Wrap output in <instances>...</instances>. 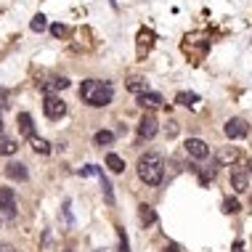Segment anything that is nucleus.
Returning <instances> with one entry per match:
<instances>
[{
	"mask_svg": "<svg viewBox=\"0 0 252 252\" xmlns=\"http://www.w3.org/2000/svg\"><path fill=\"white\" fill-rule=\"evenodd\" d=\"M223 130H226V135H228L231 141H234V138H244V135L250 133V125H247L242 117H231V120L226 122V127H223Z\"/></svg>",
	"mask_w": 252,
	"mask_h": 252,
	"instance_id": "obj_4",
	"label": "nucleus"
},
{
	"mask_svg": "<svg viewBox=\"0 0 252 252\" xmlns=\"http://www.w3.org/2000/svg\"><path fill=\"white\" fill-rule=\"evenodd\" d=\"M5 175H8L11 181H27L30 178L27 165H22V162H8V165H5Z\"/></svg>",
	"mask_w": 252,
	"mask_h": 252,
	"instance_id": "obj_9",
	"label": "nucleus"
},
{
	"mask_svg": "<svg viewBox=\"0 0 252 252\" xmlns=\"http://www.w3.org/2000/svg\"><path fill=\"white\" fill-rule=\"evenodd\" d=\"M66 85H69V80H66V77H56V80L51 83V88H59V91H64Z\"/></svg>",
	"mask_w": 252,
	"mask_h": 252,
	"instance_id": "obj_25",
	"label": "nucleus"
},
{
	"mask_svg": "<svg viewBox=\"0 0 252 252\" xmlns=\"http://www.w3.org/2000/svg\"><path fill=\"white\" fill-rule=\"evenodd\" d=\"M138 218H141L144 226H152V223L157 220V213H154V207H149V204H141V207H138Z\"/></svg>",
	"mask_w": 252,
	"mask_h": 252,
	"instance_id": "obj_15",
	"label": "nucleus"
},
{
	"mask_svg": "<svg viewBox=\"0 0 252 252\" xmlns=\"http://www.w3.org/2000/svg\"><path fill=\"white\" fill-rule=\"evenodd\" d=\"M162 252H181V247H178V244H167V247L162 250Z\"/></svg>",
	"mask_w": 252,
	"mask_h": 252,
	"instance_id": "obj_29",
	"label": "nucleus"
},
{
	"mask_svg": "<svg viewBox=\"0 0 252 252\" xmlns=\"http://www.w3.org/2000/svg\"><path fill=\"white\" fill-rule=\"evenodd\" d=\"M0 226H3V218H0Z\"/></svg>",
	"mask_w": 252,
	"mask_h": 252,
	"instance_id": "obj_33",
	"label": "nucleus"
},
{
	"mask_svg": "<svg viewBox=\"0 0 252 252\" xmlns=\"http://www.w3.org/2000/svg\"><path fill=\"white\" fill-rule=\"evenodd\" d=\"M80 173H83V175H98V178L104 175V173H101V170H98L96 165H88V167H83V170H80Z\"/></svg>",
	"mask_w": 252,
	"mask_h": 252,
	"instance_id": "obj_24",
	"label": "nucleus"
},
{
	"mask_svg": "<svg viewBox=\"0 0 252 252\" xmlns=\"http://www.w3.org/2000/svg\"><path fill=\"white\" fill-rule=\"evenodd\" d=\"M101 186H104V194H106V199L109 202H114V194H112V183H109L104 175H101Z\"/></svg>",
	"mask_w": 252,
	"mask_h": 252,
	"instance_id": "obj_23",
	"label": "nucleus"
},
{
	"mask_svg": "<svg viewBox=\"0 0 252 252\" xmlns=\"http://www.w3.org/2000/svg\"><path fill=\"white\" fill-rule=\"evenodd\" d=\"M0 135H3V117H0Z\"/></svg>",
	"mask_w": 252,
	"mask_h": 252,
	"instance_id": "obj_32",
	"label": "nucleus"
},
{
	"mask_svg": "<svg viewBox=\"0 0 252 252\" xmlns=\"http://www.w3.org/2000/svg\"><path fill=\"white\" fill-rule=\"evenodd\" d=\"M120 252H127V239H125V234H120Z\"/></svg>",
	"mask_w": 252,
	"mask_h": 252,
	"instance_id": "obj_27",
	"label": "nucleus"
},
{
	"mask_svg": "<svg viewBox=\"0 0 252 252\" xmlns=\"http://www.w3.org/2000/svg\"><path fill=\"white\" fill-rule=\"evenodd\" d=\"M0 210L5 215H16V194H13V189L0 186Z\"/></svg>",
	"mask_w": 252,
	"mask_h": 252,
	"instance_id": "obj_7",
	"label": "nucleus"
},
{
	"mask_svg": "<svg viewBox=\"0 0 252 252\" xmlns=\"http://www.w3.org/2000/svg\"><path fill=\"white\" fill-rule=\"evenodd\" d=\"M186 154L194 157V159H207V157H210V146L204 144L202 138H189L186 141Z\"/></svg>",
	"mask_w": 252,
	"mask_h": 252,
	"instance_id": "obj_6",
	"label": "nucleus"
},
{
	"mask_svg": "<svg viewBox=\"0 0 252 252\" xmlns=\"http://www.w3.org/2000/svg\"><path fill=\"white\" fill-rule=\"evenodd\" d=\"M236 159H239V152H236L234 146L220 149V154H218V165H234Z\"/></svg>",
	"mask_w": 252,
	"mask_h": 252,
	"instance_id": "obj_13",
	"label": "nucleus"
},
{
	"mask_svg": "<svg viewBox=\"0 0 252 252\" xmlns=\"http://www.w3.org/2000/svg\"><path fill=\"white\" fill-rule=\"evenodd\" d=\"M157 130H159L157 117H154V114H144V117H141V122H138V138L149 141V138H154V135H157Z\"/></svg>",
	"mask_w": 252,
	"mask_h": 252,
	"instance_id": "obj_5",
	"label": "nucleus"
},
{
	"mask_svg": "<svg viewBox=\"0 0 252 252\" xmlns=\"http://www.w3.org/2000/svg\"><path fill=\"white\" fill-rule=\"evenodd\" d=\"M51 35H53V37H66V35H69V30H66L64 24H53V27H51Z\"/></svg>",
	"mask_w": 252,
	"mask_h": 252,
	"instance_id": "obj_22",
	"label": "nucleus"
},
{
	"mask_svg": "<svg viewBox=\"0 0 252 252\" xmlns=\"http://www.w3.org/2000/svg\"><path fill=\"white\" fill-rule=\"evenodd\" d=\"M234 252H244V244H242V242H236V244H234Z\"/></svg>",
	"mask_w": 252,
	"mask_h": 252,
	"instance_id": "obj_31",
	"label": "nucleus"
},
{
	"mask_svg": "<svg viewBox=\"0 0 252 252\" xmlns=\"http://www.w3.org/2000/svg\"><path fill=\"white\" fill-rule=\"evenodd\" d=\"M32 149H35L37 154H51L48 141H43V138H32Z\"/></svg>",
	"mask_w": 252,
	"mask_h": 252,
	"instance_id": "obj_20",
	"label": "nucleus"
},
{
	"mask_svg": "<svg viewBox=\"0 0 252 252\" xmlns=\"http://www.w3.org/2000/svg\"><path fill=\"white\" fill-rule=\"evenodd\" d=\"M106 167L112 170V173H122V170H125V159H122L120 154H106Z\"/></svg>",
	"mask_w": 252,
	"mask_h": 252,
	"instance_id": "obj_16",
	"label": "nucleus"
},
{
	"mask_svg": "<svg viewBox=\"0 0 252 252\" xmlns=\"http://www.w3.org/2000/svg\"><path fill=\"white\" fill-rule=\"evenodd\" d=\"M45 27H48V19H45L43 13H37V16L30 22V30H32V32H43Z\"/></svg>",
	"mask_w": 252,
	"mask_h": 252,
	"instance_id": "obj_19",
	"label": "nucleus"
},
{
	"mask_svg": "<svg viewBox=\"0 0 252 252\" xmlns=\"http://www.w3.org/2000/svg\"><path fill=\"white\" fill-rule=\"evenodd\" d=\"M196 101H199V96H196V93H186V91H181L178 96H175V104H181V106H194Z\"/></svg>",
	"mask_w": 252,
	"mask_h": 252,
	"instance_id": "obj_17",
	"label": "nucleus"
},
{
	"mask_svg": "<svg viewBox=\"0 0 252 252\" xmlns=\"http://www.w3.org/2000/svg\"><path fill=\"white\" fill-rule=\"evenodd\" d=\"M138 178L146 183V186H159L162 178H165V162H162V157L157 152H146L144 157L138 159Z\"/></svg>",
	"mask_w": 252,
	"mask_h": 252,
	"instance_id": "obj_2",
	"label": "nucleus"
},
{
	"mask_svg": "<svg viewBox=\"0 0 252 252\" xmlns=\"http://www.w3.org/2000/svg\"><path fill=\"white\" fill-rule=\"evenodd\" d=\"M80 98H83L88 106L101 109V106L112 104L114 88L109 85V83H101V80H85V83L80 85Z\"/></svg>",
	"mask_w": 252,
	"mask_h": 252,
	"instance_id": "obj_1",
	"label": "nucleus"
},
{
	"mask_svg": "<svg viewBox=\"0 0 252 252\" xmlns=\"http://www.w3.org/2000/svg\"><path fill=\"white\" fill-rule=\"evenodd\" d=\"M125 88H127L130 93H135V96H141V93H146V91H149L146 80H144V77H138V74H135V77H127Z\"/></svg>",
	"mask_w": 252,
	"mask_h": 252,
	"instance_id": "obj_11",
	"label": "nucleus"
},
{
	"mask_svg": "<svg viewBox=\"0 0 252 252\" xmlns=\"http://www.w3.org/2000/svg\"><path fill=\"white\" fill-rule=\"evenodd\" d=\"M231 189H234L236 194H244L250 189V178H247V173H242V170H234L231 173Z\"/></svg>",
	"mask_w": 252,
	"mask_h": 252,
	"instance_id": "obj_10",
	"label": "nucleus"
},
{
	"mask_svg": "<svg viewBox=\"0 0 252 252\" xmlns=\"http://www.w3.org/2000/svg\"><path fill=\"white\" fill-rule=\"evenodd\" d=\"M19 152V144L11 138V135H0V154L3 157H11V154H16Z\"/></svg>",
	"mask_w": 252,
	"mask_h": 252,
	"instance_id": "obj_14",
	"label": "nucleus"
},
{
	"mask_svg": "<svg viewBox=\"0 0 252 252\" xmlns=\"http://www.w3.org/2000/svg\"><path fill=\"white\" fill-rule=\"evenodd\" d=\"M19 130H22V135H27V138H35V125H32V117L27 112L19 114Z\"/></svg>",
	"mask_w": 252,
	"mask_h": 252,
	"instance_id": "obj_12",
	"label": "nucleus"
},
{
	"mask_svg": "<svg viewBox=\"0 0 252 252\" xmlns=\"http://www.w3.org/2000/svg\"><path fill=\"white\" fill-rule=\"evenodd\" d=\"M5 106H8V98H5V93L0 91V109H5Z\"/></svg>",
	"mask_w": 252,
	"mask_h": 252,
	"instance_id": "obj_30",
	"label": "nucleus"
},
{
	"mask_svg": "<svg viewBox=\"0 0 252 252\" xmlns=\"http://www.w3.org/2000/svg\"><path fill=\"white\" fill-rule=\"evenodd\" d=\"M167 135H175V133H178V122H167Z\"/></svg>",
	"mask_w": 252,
	"mask_h": 252,
	"instance_id": "obj_26",
	"label": "nucleus"
},
{
	"mask_svg": "<svg viewBox=\"0 0 252 252\" xmlns=\"http://www.w3.org/2000/svg\"><path fill=\"white\" fill-rule=\"evenodd\" d=\"M165 101H162L159 93H152V91H146V93H141L138 96V106L141 109H159Z\"/></svg>",
	"mask_w": 252,
	"mask_h": 252,
	"instance_id": "obj_8",
	"label": "nucleus"
},
{
	"mask_svg": "<svg viewBox=\"0 0 252 252\" xmlns=\"http://www.w3.org/2000/svg\"><path fill=\"white\" fill-rule=\"evenodd\" d=\"M43 112H45V117L48 120H61L66 114V104H64V98L61 96H53V93H48L43 101Z\"/></svg>",
	"mask_w": 252,
	"mask_h": 252,
	"instance_id": "obj_3",
	"label": "nucleus"
},
{
	"mask_svg": "<svg viewBox=\"0 0 252 252\" xmlns=\"http://www.w3.org/2000/svg\"><path fill=\"white\" fill-rule=\"evenodd\" d=\"M93 141H96V146H109V144L114 141V133H112V130H98Z\"/></svg>",
	"mask_w": 252,
	"mask_h": 252,
	"instance_id": "obj_18",
	"label": "nucleus"
},
{
	"mask_svg": "<svg viewBox=\"0 0 252 252\" xmlns=\"http://www.w3.org/2000/svg\"><path fill=\"white\" fill-rule=\"evenodd\" d=\"M0 252H19V250L11 247V244H0Z\"/></svg>",
	"mask_w": 252,
	"mask_h": 252,
	"instance_id": "obj_28",
	"label": "nucleus"
},
{
	"mask_svg": "<svg viewBox=\"0 0 252 252\" xmlns=\"http://www.w3.org/2000/svg\"><path fill=\"white\" fill-rule=\"evenodd\" d=\"M223 210H226V213H231V215H234V213H239V202H236V199H231V196H228V199L226 202H223Z\"/></svg>",
	"mask_w": 252,
	"mask_h": 252,
	"instance_id": "obj_21",
	"label": "nucleus"
}]
</instances>
